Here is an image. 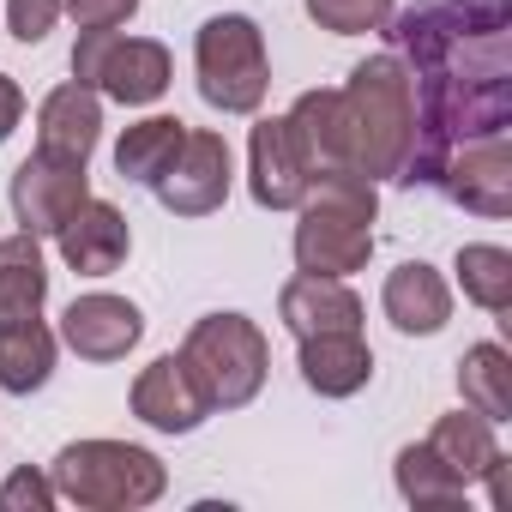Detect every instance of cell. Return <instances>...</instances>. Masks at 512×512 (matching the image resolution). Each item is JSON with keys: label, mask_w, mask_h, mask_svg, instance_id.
I'll return each instance as SVG.
<instances>
[{"label": "cell", "mask_w": 512, "mask_h": 512, "mask_svg": "<svg viewBox=\"0 0 512 512\" xmlns=\"http://www.w3.org/2000/svg\"><path fill=\"white\" fill-rule=\"evenodd\" d=\"M458 392L476 416H488L494 428L512 422V356L500 344H470L458 362Z\"/></svg>", "instance_id": "24"}, {"label": "cell", "mask_w": 512, "mask_h": 512, "mask_svg": "<svg viewBox=\"0 0 512 512\" xmlns=\"http://www.w3.org/2000/svg\"><path fill=\"white\" fill-rule=\"evenodd\" d=\"M296 344H302L296 368H302L308 392H320V398H356L374 380V350L362 344V332H320V338H296Z\"/></svg>", "instance_id": "18"}, {"label": "cell", "mask_w": 512, "mask_h": 512, "mask_svg": "<svg viewBox=\"0 0 512 512\" xmlns=\"http://www.w3.org/2000/svg\"><path fill=\"white\" fill-rule=\"evenodd\" d=\"M181 362L205 386L211 410H241L260 398V386L272 374V344L247 314H205V320H193Z\"/></svg>", "instance_id": "5"}, {"label": "cell", "mask_w": 512, "mask_h": 512, "mask_svg": "<svg viewBox=\"0 0 512 512\" xmlns=\"http://www.w3.org/2000/svg\"><path fill=\"white\" fill-rule=\"evenodd\" d=\"M49 482L61 500H73L85 512H139V506L163 500L169 470L157 452L127 446V440H73L55 452Z\"/></svg>", "instance_id": "4"}, {"label": "cell", "mask_w": 512, "mask_h": 512, "mask_svg": "<svg viewBox=\"0 0 512 512\" xmlns=\"http://www.w3.org/2000/svg\"><path fill=\"white\" fill-rule=\"evenodd\" d=\"M247 187H253V205L266 211H296L314 187V163L290 127V115H266L247 139Z\"/></svg>", "instance_id": "9"}, {"label": "cell", "mask_w": 512, "mask_h": 512, "mask_svg": "<svg viewBox=\"0 0 512 512\" xmlns=\"http://www.w3.org/2000/svg\"><path fill=\"white\" fill-rule=\"evenodd\" d=\"M278 314L296 338H320V332H362V296L344 278H290L278 290Z\"/></svg>", "instance_id": "16"}, {"label": "cell", "mask_w": 512, "mask_h": 512, "mask_svg": "<svg viewBox=\"0 0 512 512\" xmlns=\"http://www.w3.org/2000/svg\"><path fill=\"white\" fill-rule=\"evenodd\" d=\"M73 79L97 97H115L127 109H145L169 91L175 61L157 37H121V31H79L73 43Z\"/></svg>", "instance_id": "7"}, {"label": "cell", "mask_w": 512, "mask_h": 512, "mask_svg": "<svg viewBox=\"0 0 512 512\" xmlns=\"http://www.w3.org/2000/svg\"><path fill=\"white\" fill-rule=\"evenodd\" d=\"M398 7L392 0H308V19L332 37H368V31H386Z\"/></svg>", "instance_id": "27"}, {"label": "cell", "mask_w": 512, "mask_h": 512, "mask_svg": "<svg viewBox=\"0 0 512 512\" xmlns=\"http://www.w3.org/2000/svg\"><path fill=\"white\" fill-rule=\"evenodd\" d=\"M452 272H458L464 302H476V308H488V314H506V308H512V253H506V247L470 241V247H458Z\"/></svg>", "instance_id": "25"}, {"label": "cell", "mask_w": 512, "mask_h": 512, "mask_svg": "<svg viewBox=\"0 0 512 512\" xmlns=\"http://www.w3.org/2000/svg\"><path fill=\"white\" fill-rule=\"evenodd\" d=\"M290 127H296L314 175L350 169V133H344V97L338 91H302L296 109H290Z\"/></svg>", "instance_id": "20"}, {"label": "cell", "mask_w": 512, "mask_h": 512, "mask_svg": "<svg viewBox=\"0 0 512 512\" xmlns=\"http://www.w3.org/2000/svg\"><path fill=\"white\" fill-rule=\"evenodd\" d=\"M61 19V0H7V31L19 43H43Z\"/></svg>", "instance_id": "29"}, {"label": "cell", "mask_w": 512, "mask_h": 512, "mask_svg": "<svg viewBox=\"0 0 512 512\" xmlns=\"http://www.w3.org/2000/svg\"><path fill=\"white\" fill-rule=\"evenodd\" d=\"M139 338H145V314L127 296H109V290L73 296V308L61 314V344L79 362H121Z\"/></svg>", "instance_id": "11"}, {"label": "cell", "mask_w": 512, "mask_h": 512, "mask_svg": "<svg viewBox=\"0 0 512 512\" xmlns=\"http://www.w3.org/2000/svg\"><path fill=\"white\" fill-rule=\"evenodd\" d=\"M296 266L314 272V278H350L368 266L374 253V211H380V193L368 175L356 169H326L314 175L308 199L296 205Z\"/></svg>", "instance_id": "3"}, {"label": "cell", "mask_w": 512, "mask_h": 512, "mask_svg": "<svg viewBox=\"0 0 512 512\" xmlns=\"http://www.w3.org/2000/svg\"><path fill=\"white\" fill-rule=\"evenodd\" d=\"M380 308H386V320H392L404 338H434V332H446V320H452V284H446L434 266L404 260V266L386 278Z\"/></svg>", "instance_id": "17"}, {"label": "cell", "mask_w": 512, "mask_h": 512, "mask_svg": "<svg viewBox=\"0 0 512 512\" xmlns=\"http://www.w3.org/2000/svg\"><path fill=\"white\" fill-rule=\"evenodd\" d=\"M386 37L416 97L404 187H434L452 157L512 133V0H416Z\"/></svg>", "instance_id": "1"}, {"label": "cell", "mask_w": 512, "mask_h": 512, "mask_svg": "<svg viewBox=\"0 0 512 512\" xmlns=\"http://www.w3.org/2000/svg\"><path fill=\"white\" fill-rule=\"evenodd\" d=\"M133 416L145 428H157V434H193L211 416V398L193 380V368L181 362V350L157 356L151 368H139V380H133Z\"/></svg>", "instance_id": "12"}, {"label": "cell", "mask_w": 512, "mask_h": 512, "mask_svg": "<svg viewBox=\"0 0 512 512\" xmlns=\"http://www.w3.org/2000/svg\"><path fill=\"white\" fill-rule=\"evenodd\" d=\"M25 121V91L13 73H0V139H13V127Z\"/></svg>", "instance_id": "31"}, {"label": "cell", "mask_w": 512, "mask_h": 512, "mask_svg": "<svg viewBox=\"0 0 512 512\" xmlns=\"http://www.w3.org/2000/svg\"><path fill=\"white\" fill-rule=\"evenodd\" d=\"M61 13H73L79 31H115L139 13V0H61Z\"/></svg>", "instance_id": "30"}, {"label": "cell", "mask_w": 512, "mask_h": 512, "mask_svg": "<svg viewBox=\"0 0 512 512\" xmlns=\"http://www.w3.org/2000/svg\"><path fill=\"white\" fill-rule=\"evenodd\" d=\"M428 446L446 458V470L470 488V482H482V470L500 458V440H494V422L488 416H476L470 404L464 410H452V416H440L434 422V434H428Z\"/></svg>", "instance_id": "22"}, {"label": "cell", "mask_w": 512, "mask_h": 512, "mask_svg": "<svg viewBox=\"0 0 512 512\" xmlns=\"http://www.w3.org/2000/svg\"><path fill=\"white\" fill-rule=\"evenodd\" d=\"M49 302V266H43V247L37 235H7L0 241V326H25L43 320Z\"/></svg>", "instance_id": "19"}, {"label": "cell", "mask_w": 512, "mask_h": 512, "mask_svg": "<svg viewBox=\"0 0 512 512\" xmlns=\"http://www.w3.org/2000/svg\"><path fill=\"white\" fill-rule=\"evenodd\" d=\"M344 97V133H350V169L368 181H398L410 139H416V97H410V73L404 61L368 55L362 67H350Z\"/></svg>", "instance_id": "2"}, {"label": "cell", "mask_w": 512, "mask_h": 512, "mask_svg": "<svg viewBox=\"0 0 512 512\" xmlns=\"http://www.w3.org/2000/svg\"><path fill=\"white\" fill-rule=\"evenodd\" d=\"M193 73H199V97L223 115H253L272 91V61H266V37L247 13H217L199 25L193 37Z\"/></svg>", "instance_id": "6"}, {"label": "cell", "mask_w": 512, "mask_h": 512, "mask_svg": "<svg viewBox=\"0 0 512 512\" xmlns=\"http://www.w3.org/2000/svg\"><path fill=\"white\" fill-rule=\"evenodd\" d=\"M79 199H91L85 163H67V157L37 151V157H25V163L13 169V217H19V229L37 235V241L55 235V229L79 211Z\"/></svg>", "instance_id": "10"}, {"label": "cell", "mask_w": 512, "mask_h": 512, "mask_svg": "<svg viewBox=\"0 0 512 512\" xmlns=\"http://www.w3.org/2000/svg\"><path fill=\"white\" fill-rule=\"evenodd\" d=\"M229 181H235V163H229L223 133H211V127H187L175 163L157 175L151 193H157V205L175 211V217H211V211H223Z\"/></svg>", "instance_id": "8"}, {"label": "cell", "mask_w": 512, "mask_h": 512, "mask_svg": "<svg viewBox=\"0 0 512 512\" xmlns=\"http://www.w3.org/2000/svg\"><path fill=\"white\" fill-rule=\"evenodd\" d=\"M97 139H103V97L79 79L55 85L37 109V151L67 157V163H91Z\"/></svg>", "instance_id": "15"}, {"label": "cell", "mask_w": 512, "mask_h": 512, "mask_svg": "<svg viewBox=\"0 0 512 512\" xmlns=\"http://www.w3.org/2000/svg\"><path fill=\"white\" fill-rule=\"evenodd\" d=\"M434 193H446L452 205H464V211L500 223V217L512 211V145H506V139L470 145L464 157L446 163V175L434 181Z\"/></svg>", "instance_id": "14"}, {"label": "cell", "mask_w": 512, "mask_h": 512, "mask_svg": "<svg viewBox=\"0 0 512 512\" xmlns=\"http://www.w3.org/2000/svg\"><path fill=\"white\" fill-rule=\"evenodd\" d=\"M392 476H398V494L410 500V506H458L470 488L446 470V458L422 440V446H404L398 452V464H392Z\"/></svg>", "instance_id": "26"}, {"label": "cell", "mask_w": 512, "mask_h": 512, "mask_svg": "<svg viewBox=\"0 0 512 512\" xmlns=\"http://www.w3.org/2000/svg\"><path fill=\"white\" fill-rule=\"evenodd\" d=\"M55 247H61V260H67L79 278H109V272L127 266L133 229H127L121 205H109V199H79V211L55 229Z\"/></svg>", "instance_id": "13"}, {"label": "cell", "mask_w": 512, "mask_h": 512, "mask_svg": "<svg viewBox=\"0 0 512 512\" xmlns=\"http://www.w3.org/2000/svg\"><path fill=\"white\" fill-rule=\"evenodd\" d=\"M61 494H55V482L43 476V470H13L7 482H0V512H49Z\"/></svg>", "instance_id": "28"}, {"label": "cell", "mask_w": 512, "mask_h": 512, "mask_svg": "<svg viewBox=\"0 0 512 512\" xmlns=\"http://www.w3.org/2000/svg\"><path fill=\"white\" fill-rule=\"evenodd\" d=\"M49 374H55V332L43 320L0 326V392L31 398L49 386Z\"/></svg>", "instance_id": "23"}, {"label": "cell", "mask_w": 512, "mask_h": 512, "mask_svg": "<svg viewBox=\"0 0 512 512\" xmlns=\"http://www.w3.org/2000/svg\"><path fill=\"white\" fill-rule=\"evenodd\" d=\"M181 139H187V121H175V115H145V121H133V127L121 133V145H115V169H121V181H133V187H157V175L175 163Z\"/></svg>", "instance_id": "21"}]
</instances>
